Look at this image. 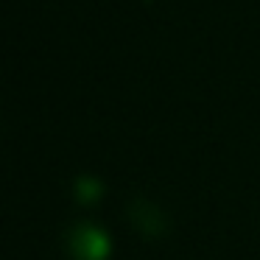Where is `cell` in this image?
<instances>
[{
  "mask_svg": "<svg viewBox=\"0 0 260 260\" xmlns=\"http://www.w3.org/2000/svg\"><path fill=\"white\" fill-rule=\"evenodd\" d=\"M76 196H79L81 202H95V199H101V182L90 179V176H81V179L76 182Z\"/></svg>",
  "mask_w": 260,
  "mask_h": 260,
  "instance_id": "7a4b0ae2",
  "label": "cell"
},
{
  "mask_svg": "<svg viewBox=\"0 0 260 260\" xmlns=\"http://www.w3.org/2000/svg\"><path fill=\"white\" fill-rule=\"evenodd\" d=\"M68 252L73 260H107L112 254V241L104 226L81 221L68 232Z\"/></svg>",
  "mask_w": 260,
  "mask_h": 260,
  "instance_id": "6da1fadb",
  "label": "cell"
}]
</instances>
